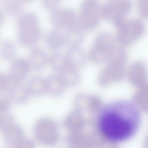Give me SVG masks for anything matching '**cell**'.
Here are the masks:
<instances>
[{
	"label": "cell",
	"instance_id": "cell-1",
	"mask_svg": "<svg viewBox=\"0 0 148 148\" xmlns=\"http://www.w3.org/2000/svg\"><path fill=\"white\" fill-rule=\"evenodd\" d=\"M114 111L102 118L100 127L103 134L110 139L119 140L130 136L140 120L138 108L127 101L118 102Z\"/></svg>",
	"mask_w": 148,
	"mask_h": 148
},
{
	"label": "cell",
	"instance_id": "cell-2",
	"mask_svg": "<svg viewBox=\"0 0 148 148\" xmlns=\"http://www.w3.org/2000/svg\"><path fill=\"white\" fill-rule=\"evenodd\" d=\"M18 37L23 45L28 46L34 43L40 35L36 17L32 13H25L17 21Z\"/></svg>",
	"mask_w": 148,
	"mask_h": 148
},
{
	"label": "cell",
	"instance_id": "cell-3",
	"mask_svg": "<svg viewBox=\"0 0 148 148\" xmlns=\"http://www.w3.org/2000/svg\"><path fill=\"white\" fill-rule=\"evenodd\" d=\"M119 24V39L125 45L132 44L141 37L145 32L143 22L137 18H125Z\"/></svg>",
	"mask_w": 148,
	"mask_h": 148
},
{
	"label": "cell",
	"instance_id": "cell-4",
	"mask_svg": "<svg viewBox=\"0 0 148 148\" xmlns=\"http://www.w3.org/2000/svg\"><path fill=\"white\" fill-rule=\"evenodd\" d=\"M34 134L37 139L47 146L54 145L57 139V131L54 123L48 120L38 122L34 128Z\"/></svg>",
	"mask_w": 148,
	"mask_h": 148
},
{
	"label": "cell",
	"instance_id": "cell-5",
	"mask_svg": "<svg viewBox=\"0 0 148 148\" xmlns=\"http://www.w3.org/2000/svg\"><path fill=\"white\" fill-rule=\"evenodd\" d=\"M127 76L129 82L136 87L140 88L147 84L148 74L145 64L140 61L133 62L128 68Z\"/></svg>",
	"mask_w": 148,
	"mask_h": 148
},
{
	"label": "cell",
	"instance_id": "cell-6",
	"mask_svg": "<svg viewBox=\"0 0 148 148\" xmlns=\"http://www.w3.org/2000/svg\"><path fill=\"white\" fill-rule=\"evenodd\" d=\"M134 103L137 108L148 112V84L139 88L133 97Z\"/></svg>",
	"mask_w": 148,
	"mask_h": 148
},
{
	"label": "cell",
	"instance_id": "cell-7",
	"mask_svg": "<svg viewBox=\"0 0 148 148\" xmlns=\"http://www.w3.org/2000/svg\"><path fill=\"white\" fill-rule=\"evenodd\" d=\"M5 140L10 144H15L23 138V129L19 126L13 124L2 131Z\"/></svg>",
	"mask_w": 148,
	"mask_h": 148
},
{
	"label": "cell",
	"instance_id": "cell-8",
	"mask_svg": "<svg viewBox=\"0 0 148 148\" xmlns=\"http://www.w3.org/2000/svg\"><path fill=\"white\" fill-rule=\"evenodd\" d=\"M60 36L58 32L53 30L49 32L46 37V41L49 47L53 49L57 48L60 43Z\"/></svg>",
	"mask_w": 148,
	"mask_h": 148
},
{
	"label": "cell",
	"instance_id": "cell-9",
	"mask_svg": "<svg viewBox=\"0 0 148 148\" xmlns=\"http://www.w3.org/2000/svg\"><path fill=\"white\" fill-rule=\"evenodd\" d=\"M15 47L13 44L9 40H6L2 44L1 54L5 58L12 57L15 54Z\"/></svg>",
	"mask_w": 148,
	"mask_h": 148
},
{
	"label": "cell",
	"instance_id": "cell-10",
	"mask_svg": "<svg viewBox=\"0 0 148 148\" xmlns=\"http://www.w3.org/2000/svg\"><path fill=\"white\" fill-rule=\"evenodd\" d=\"M137 8L139 14L144 18H148V0H139Z\"/></svg>",
	"mask_w": 148,
	"mask_h": 148
},
{
	"label": "cell",
	"instance_id": "cell-11",
	"mask_svg": "<svg viewBox=\"0 0 148 148\" xmlns=\"http://www.w3.org/2000/svg\"><path fill=\"white\" fill-rule=\"evenodd\" d=\"M6 7L7 11L9 14H14L19 12L22 7L20 3L13 1L7 3Z\"/></svg>",
	"mask_w": 148,
	"mask_h": 148
},
{
	"label": "cell",
	"instance_id": "cell-12",
	"mask_svg": "<svg viewBox=\"0 0 148 148\" xmlns=\"http://www.w3.org/2000/svg\"><path fill=\"white\" fill-rule=\"evenodd\" d=\"M15 145V148H35L34 144L31 140L24 138Z\"/></svg>",
	"mask_w": 148,
	"mask_h": 148
}]
</instances>
